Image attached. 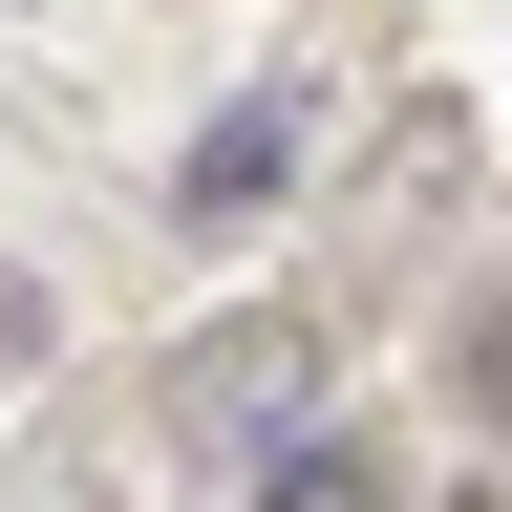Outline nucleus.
Returning a JSON list of instances; mask_svg holds the SVG:
<instances>
[{"label":"nucleus","instance_id":"1","mask_svg":"<svg viewBox=\"0 0 512 512\" xmlns=\"http://www.w3.org/2000/svg\"><path fill=\"white\" fill-rule=\"evenodd\" d=\"M278 171H299V86H256V107H214V128L171 150V214L235 235V214H278Z\"/></svg>","mask_w":512,"mask_h":512},{"label":"nucleus","instance_id":"4","mask_svg":"<svg viewBox=\"0 0 512 512\" xmlns=\"http://www.w3.org/2000/svg\"><path fill=\"white\" fill-rule=\"evenodd\" d=\"M0 512H107V470H86V448H43V470L0 491Z\"/></svg>","mask_w":512,"mask_h":512},{"label":"nucleus","instance_id":"5","mask_svg":"<svg viewBox=\"0 0 512 512\" xmlns=\"http://www.w3.org/2000/svg\"><path fill=\"white\" fill-rule=\"evenodd\" d=\"M470 363H491V406H512V320H491V342H470Z\"/></svg>","mask_w":512,"mask_h":512},{"label":"nucleus","instance_id":"2","mask_svg":"<svg viewBox=\"0 0 512 512\" xmlns=\"http://www.w3.org/2000/svg\"><path fill=\"white\" fill-rule=\"evenodd\" d=\"M171 406H192V448H235V470H256V427L299 406V320H214V342L171 363Z\"/></svg>","mask_w":512,"mask_h":512},{"label":"nucleus","instance_id":"3","mask_svg":"<svg viewBox=\"0 0 512 512\" xmlns=\"http://www.w3.org/2000/svg\"><path fill=\"white\" fill-rule=\"evenodd\" d=\"M235 512H384V470H363V448H278Z\"/></svg>","mask_w":512,"mask_h":512}]
</instances>
